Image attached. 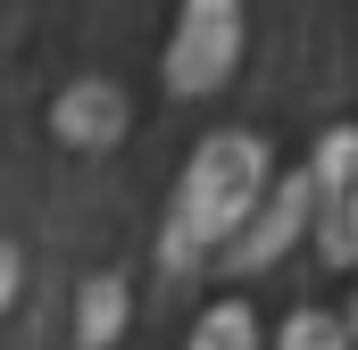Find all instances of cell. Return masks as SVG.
<instances>
[{"label":"cell","instance_id":"obj_1","mask_svg":"<svg viewBox=\"0 0 358 350\" xmlns=\"http://www.w3.org/2000/svg\"><path fill=\"white\" fill-rule=\"evenodd\" d=\"M267 183H275V159L259 134H242V125L208 134L192 150V167L176 175V200H167V225H159V267L192 275V267L225 259L234 234L250 225V209L267 200Z\"/></svg>","mask_w":358,"mask_h":350},{"label":"cell","instance_id":"obj_2","mask_svg":"<svg viewBox=\"0 0 358 350\" xmlns=\"http://www.w3.org/2000/svg\"><path fill=\"white\" fill-rule=\"evenodd\" d=\"M242 67V0H183L176 34H167V92L176 100H208Z\"/></svg>","mask_w":358,"mask_h":350},{"label":"cell","instance_id":"obj_3","mask_svg":"<svg viewBox=\"0 0 358 350\" xmlns=\"http://www.w3.org/2000/svg\"><path fill=\"white\" fill-rule=\"evenodd\" d=\"M308 200H317V225L308 242L325 251V267H358V125H334L308 159Z\"/></svg>","mask_w":358,"mask_h":350},{"label":"cell","instance_id":"obj_4","mask_svg":"<svg viewBox=\"0 0 358 350\" xmlns=\"http://www.w3.org/2000/svg\"><path fill=\"white\" fill-rule=\"evenodd\" d=\"M308 225H317V200H308V175H275L267 200L250 209V225L234 234V251H225V275H267L292 242H308Z\"/></svg>","mask_w":358,"mask_h":350},{"label":"cell","instance_id":"obj_5","mask_svg":"<svg viewBox=\"0 0 358 350\" xmlns=\"http://www.w3.org/2000/svg\"><path fill=\"white\" fill-rule=\"evenodd\" d=\"M50 125H59V142H76V150H108V142L125 134V92L100 84V76H84V84L59 92Z\"/></svg>","mask_w":358,"mask_h":350},{"label":"cell","instance_id":"obj_6","mask_svg":"<svg viewBox=\"0 0 358 350\" xmlns=\"http://www.w3.org/2000/svg\"><path fill=\"white\" fill-rule=\"evenodd\" d=\"M125 309H134V300H125V275H92L84 300H76V342H84V350H108L117 334H125Z\"/></svg>","mask_w":358,"mask_h":350},{"label":"cell","instance_id":"obj_7","mask_svg":"<svg viewBox=\"0 0 358 350\" xmlns=\"http://www.w3.org/2000/svg\"><path fill=\"white\" fill-rule=\"evenodd\" d=\"M183 350H259V317H250V300H217L200 326H192V342Z\"/></svg>","mask_w":358,"mask_h":350},{"label":"cell","instance_id":"obj_8","mask_svg":"<svg viewBox=\"0 0 358 350\" xmlns=\"http://www.w3.org/2000/svg\"><path fill=\"white\" fill-rule=\"evenodd\" d=\"M350 317L342 309H292L283 317V334H275V350H350Z\"/></svg>","mask_w":358,"mask_h":350},{"label":"cell","instance_id":"obj_9","mask_svg":"<svg viewBox=\"0 0 358 350\" xmlns=\"http://www.w3.org/2000/svg\"><path fill=\"white\" fill-rule=\"evenodd\" d=\"M8 292H17V251L0 242V309H8Z\"/></svg>","mask_w":358,"mask_h":350},{"label":"cell","instance_id":"obj_10","mask_svg":"<svg viewBox=\"0 0 358 350\" xmlns=\"http://www.w3.org/2000/svg\"><path fill=\"white\" fill-rule=\"evenodd\" d=\"M342 317H350V334H358V292H350V309H342Z\"/></svg>","mask_w":358,"mask_h":350}]
</instances>
